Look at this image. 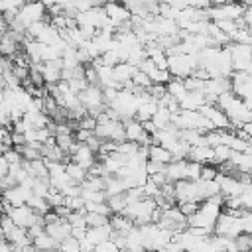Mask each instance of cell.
Returning a JSON list of instances; mask_svg holds the SVG:
<instances>
[{
  "label": "cell",
  "instance_id": "obj_24",
  "mask_svg": "<svg viewBox=\"0 0 252 252\" xmlns=\"http://www.w3.org/2000/svg\"><path fill=\"white\" fill-rule=\"evenodd\" d=\"M230 154H232V150L226 148V146H222V144L217 146V148H213V163H224V161H228Z\"/></svg>",
  "mask_w": 252,
  "mask_h": 252
},
{
  "label": "cell",
  "instance_id": "obj_32",
  "mask_svg": "<svg viewBox=\"0 0 252 252\" xmlns=\"http://www.w3.org/2000/svg\"><path fill=\"white\" fill-rule=\"evenodd\" d=\"M199 209V203H177V211L187 219V217H191L195 211Z\"/></svg>",
  "mask_w": 252,
  "mask_h": 252
},
{
  "label": "cell",
  "instance_id": "obj_11",
  "mask_svg": "<svg viewBox=\"0 0 252 252\" xmlns=\"http://www.w3.org/2000/svg\"><path fill=\"white\" fill-rule=\"evenodd\" d=\"M205 104V96L201 91L197 93H187L181 100H179V110H199Z\"/></svg>",
  "mask_w": 252,
  "mask_h": 252
},
{
  "label": "cell",
  "instance_id": "obj_18",
  "mask_svg": "<svg viewBox=\"0 0 252 252\" xmlns=\"http://www.w3.org/2000/svg\"><path fill=\"white\" fill-rule=\"evenodd\" d=\"M156 24H158V37L161 35H177V24L173 20H165V18H159L156 16Z\"/></svg>",
  "mask_w": 252,
  "mask_h": 252
},
{
  "label": "cell",
  "instance_id": "obj_17",
  "mask_svg": "<svg viewBox=\"0 0 252 252\" xmlns=\"http://www.w3.org/2000/svg\"><path fill=\"white\" fill-rule=\"evenodd\" d=\"M65 173H67V177L71 179V183H75V185H81V183L87 179V171H85L83 167H79L77 163H73V161L65 163Z\"/></svg>",
  "mask_w": 252,
  "mask_h": 252
},
{
  "label": "cell",
  "instance_id": "obj_12",
  "mask_svg": "<svg viewBox=\"0 0 252 252\" xmlns=\"http://www.w3.org/2000/svg\"><path fill=\"white\" fill-rule=\"evenodd\" d=\"M108 224H110V228H112L114 232H118V234H128V232L134 228V222H132L130 219H126L124 215H112V217L108 219Z\"/></svg>",
  "mask_w": 252,
  "mask_h": 252
},
{
  "label": "cell",
  "instance_id": "obj_7",
  "mask_svg": "<svg viewBox=\"0 0 252 252\" xmlns=\"http://www.w3.org/2000/svg\"><path fill=\"white\" fill-rule=\"evenodd\" d=\"M69 158H71L69 161L77 163V165H79V167H83L85 171H87V169L96 161V156H94V154H93L85 144H79V148L75 150V154H73V156H69Z\"/></svg>",
  "mask_w": 252,
  "mask_h": 252
},
{
  "label": "cell",
  "instance_id": "obj_10",
  "mask_svg": "<svg viewBox=\"0 0 252 252\" xmlns=\"http://www.w3.org/2000/svg\"><path fill=\"white\" fill-rule=\"evenodd\" d=\"M136 71H138V69H136V67H132V65H128L126 61H122V63H118V65H114V67H112L114 81H116L120 87H122V85H126V83H130ZM120 91H122V89H120Z\"/></svg>",
  "mask_w": 252,
  "mask_h": 252
},
{
  "label": "cell",
  "instance_id": "obj_2",
  "mask_svg": "<svg viewBox=\"0 0 252 252\" xmlns=\"http://www.w3.org/2000/svg\"><path fill=\"white\" fill-rule=\"evenodd\" d=\"M14 20L26 30V28L32 26V24H35V22H43V20H45V8H43V4H39V2L24 4V6L18 10V14H16Z\"/></svg>",
  "mask_w": 252,
  "mask_h": 252
},
{
  "label": "cell",
  "instance_id": "obj_5",
  "mask_svg": "<svg viewBox=\"0 0 252 252\" xmlns=\"http://www.w3.org/2000/svg\"><path fill=\"white\" fill-rule=\"evenodd\" d=\"M102 10H104L106 18L110 20V24H112L114 28H118L120 24L130 22V14L124 10L122 4H114V2H110V4H102Z\"/></svg>",
  "mask_w": 252,
  "mask_h": 252
},
{
  "label": "cell",
  "instance_id": "obj_16",
  "mask_svg": "<svg viewBox=\"0 0 252 252\" xmlns=\"http://www.w3.org/2000/svg\"><path fill=\"white\" fill-rule=\"evenodd\" d=\"M32 244L39 250V252H57V242L51 238V236H47L45 232H41L39 236H35L33 240H32Z\"/></svg>",
  "mask_w": 252,
  "mask_h": 252
},
{
  "label": "cell",
  "instance_id": "obj_28",
  "mask_svg": "<svg viewBox=\"0 0 252 252\" xmlns=\"http://www.w3.org/2000/svg\"><path fill=\"white\" fill-rule=\"evenodd\" d=\"M45 201H47V205L51 207V211H53V209H59V207H65V197H63L59 191H55V189H49Z\"/></svg>",
  "mask_w": 252,
  "mask_h": 252
},
{
  "label": "cell",
  "instance_id": "obj_31",
  "mask_svg": "<svg viewBox=\"0 0 252 252\" xmlns=\"http://www.w3.org/2000/svg\"><path fill=\"white\" fill-rule=\"evenodd\" d=\"M238 201H240V207H242L244 211H250V207H252V191H250V187H246V189L238 195Z\"/></svg>",
  "mask_w": 252,
  "mask_h": 252
},
{
  "label": "cell",
  "instance_id": "obj_14",
  "mask_svg": "<svg viewBox=\"0 0 252 252\" xmlns=\"http://www.w3.org/2000/svg\"><path fill=\"white\" fill-rule=\"evenodd\" d=\"M156 110H158V102H154V100H148V102H142V104H138V110H136V116H134V120L136 122H148V120H152V116L156 114Z\"/></svg>",
  "mask_w": 252,
  "mask_h": 252
},
{
  "label": "cell",
  "instance_id": "obj_8",
  "mask_svg": "<svg viewBox=\"0 0 252 252\" xmlns=\"http://www.w3.org/2000/svg\"><path fill=\"white\" fill-rule=\"evenodd\" d=\"M187 159H189V161H195V163H199V165L213 163V148H209V146H195V148H189Z\"/></svg>",
  "mask_w": 252,
  "mask_h": 252
},
{
  "label": "cell",
  "instance_id": "obj_36",
  "mask_svg": "<svg viewBox=\"0 0 252 252\" xmlns=\"http://www.w3.org/2000/svg\"><path fill=\"white\" fill-rule=\"evenodd\" d=\"M2 211H4V201H2V197H0V215H2Z\"/></svg>",
  "mask_w": 252,
  "mask_h": 252
},
{
  "label": "cell",
  "instance_id": "obj_9",
  "mask_svg": "<svg viewBox=\"0 0 252 252\" xmlns=\"http://www.w3.org/2000/svg\"><path fill=\"white\" fill-rule=\"evenodd\" d=\"M110 232H112L110 224H104V226H98V228H87L85 240H87L91 246H98V244H102L104 240L110 238Z\"/></svg>",
  "mask_w": 252,
  "mask_h": 252
},
{
  "label": "cell",
  "instance_id": "obj_1",
  "mask_svg": "<svg viewBox=\"0 0 252 252\" xmlns=\"http://www.w3.org/2000/svg\"><path fill=\"white\" fill-rule=\"evenodd\" d=\"M197 69V59L193 55H175V57H167V71L171 75V79H187L193 75V71Z\"/></svg>",
  "mask_w": 252,
  "mask_h": 252
},
{
  "label": "cell",
  "instance_id": "obj_6",
  "mask_svg": "<svg viewBox=\"0 0 252 252\" xmlns=\"http://www.w3.org/2000/svg\"><path fill=\"white\" fill-rule=\"evenodd\" d=\"M43 232H45L47 236H51V238L59 244V242H63L67 236H71V226L67 224V220H65V219H59L57 222L45 224V226H43Z\"/></svg>",
  "mask_w": 252,
  "mask_h": 252
},
{
  "label": "cell",
  "instance_id": "obj_20",
  "mask_svg": "<svg viewBox=\"0 0 252 252\" xmlns=\"http://www.w3.org/2000/svg\"><path fill=\"white\" fill-rule=\"evenodd\" d=\"M165 93H167L169 96H173L177 102L187 94V91H185V87H183V81H181V79H171V81L165 85Z\"/></svg>",
  "mask_w": 252,
  "mask_h": 252
},
{
  "label": "cell",
  "instance_id": "obj_34",
  "mask_svg": "<svg viewBox=\"0 0 252 252\" xmlns=\"http://www.w3.org/2000/svg\"><path fill=\"white\" fill-rule=\"evenodd\" d=\"M94 126H96V120H94V118H91V116H85V118H81V120H79L77 130H87V132H93V130H94Z\"/></svg>",
  "mask_w": 252,
  "mask_h": 252
},
{
  "label": "cell",
  "instance_id": "obj_25",
  "mask_svg": "<svg viewBox=\"0 0 252 252\" xmlns=\"http://www.w3.org/2000/svg\"><path fill=\"white\" fill-rule=\"evenodd\" d=\"M201 167H203V165L185 159V179H187V181H197V179L201 177Z\"/></svg>",
  "mask_w": 252,
  "mask_h": 252
},
{
  "label": "cell",
  "instance_id": "obj_35",
  "mask_svg": "<svg viewBox=\"0 0 252 252\" xmlns=\"http://www.w3.org/2000/svg\"><path fill=\"white\" fill-rule=\"evenodd\" d=\"M144 167H146V173H148V175H156V173H161V171L165 169V165H161V163H158V161H152V159H148Z\"/></svg>",
  "mask_w": 252,
  "mask_h": 252
},
{
  "label": "cell",
  "instance_id": "obj_33",
  "mask_svg": "<svg viewBox=\"0 0 252 252\" xmlns=\"http://www.w3.org/2000/svg\"><path fill=\"white\" fill-rule=\"evenodd\" d=\"M217 175H219V171H217L213 165H203V167H201V177H199V179H203V181H215Z\"/></svg>",
  "mask_w": 252,
  "mask_h": 252
},
{
  "label": "cell",
  "instance_id": "obj_27",
  "mask_svg": "<svg viewBox=\"0 0 252 252\" xmlns=\"http://www.w3.org/2000/svg\"><path fill=\"white\" fill-rule=\"evenodd\" d=\"M47 193H49V183H47V179H33L32 195L45 199V197H47Z\"/></svg>",
  "mask_w": 252,
  "mask_h": 252
},
{
  "label": "cell",
  "instance_id": "obj_23",
  "mask_svg": "<svg viewBox=\"0 0 252 252\" xmlns=\"http://www.w3.org/2000/svg\"><path fill=\"white\" fill-rule=\"evenodd\" d=\"M217 28H219V32H222L224 35H232L236 30H240L238 28V24H236V20H219V22H213Z\"/></svg>",
  "mask_w": 252,
  "mask_h": 252
},
{
  "label": "cell",
  "instance_id": "obj_30",
  "mask_svg": "<svg viewBox=\"0 0 252 252\" xmlns=\"http://www.w3.org/2000/svg\"><path fill=\"white\" fill-rule=\"evenodd\" d=\"M57 252H81L79 240H75L73 236H67L63 242H59V246H57Z\"/></svg>",
  "mask_w": 252,
  "mask_h": 252
},
{
  "label": "cell",
  "instance_id": "obj_26",
  "mask_svg": "<svg viewBox=\"0 0 252 252\" xmlns=\"http://www.w3.org/2000/svg\"><path fill=\"white\" fill-rule=\"evenodd\" d=\"M81 199L85 203H106V193L104 191H83L81 189Z\"/></svg>",
  "mask_w": 252,
  "mask_h": 252
},
{
  "label": "cell",
  "instance_id": "obj_4",
  "mask_svg": "<svg viewBox=\"0 0 252 252\" xmlns=\"http://www.w3.org/2000/svg\"><path fill=\"white\" fill-rule=\"evenodd\" d=\"M0 197H2V201H4L6 205H10V207H22V205H26L28 199L32 197V191L26 189V187H22V185H16V187H12V189L2 191Z\"/></svg>",
  "mask_w": 252,
  "mask_h": 252
},
{
  "label": "cell",
  "instance_id": "obj_21",
  "mask_svg": "<svg viewBox=\"0 0 252 252\" xmlns=\"http://www.w3.org/2000/svg\"><path fill=\"white\" fill-rule=\"evenodd\" d=\"M108 219H110V217H104V215L85 213V226H87V228H98V226L108 224Z\"/></svg>",
  "mask_w": 252,
  "mask_h": 252
},
{
  "label": "cell",
  "instance_id": "obj_15",
  "mask_svg": "<svg viewBox=\"0 0 252 252\" xmlns=\"http://www.w3.org/2000/svg\"><path fill=\"white\" fill-rule=\"evenodd\" d=\"M148 159L158 161L161 165H167L171 161V154L167 150H163L161 146H158V144H150L148 146Z\"/></svg>",
  "mask_w": 252,
  "mask_h": 252
},
{
  "label": "cell",
  "instance_id": "obj_3",
  "mask_svg": "<svg viewBox=\"0 0 252 252\" xmlns=\"http://www.w3.org/2000/svg\"><path fill=\"white\" fill-rule=\"evenodd\" d=\"M199 112L211 122V126L215 128V130H230V122H228V118L224 116V112L222 110H219L217 106H209V104H203L201 108H199Z\"/></svg>",
  "mask_w": 252,
  "mask_h": 252
},
{
  "label": "cell",
  "instance_id": "obj_19",
  "mask_svg": "<svg viewBox=\"0 0 252 252\" xmlns=\"http://www.w3.org/2000/svg\"><path fill=\"white\" fill-rule=\"evenodd\" d=\"M152 124L156 126V130H165V128L171 124V114H169L163 106H158L156 114L152 116Z\"/></svg>",
  "mask_w": 252,
  "mask_h": 252
},
{
  "label": "cell",
  "instance_id": "obj_29",
  "mask_svg": "<svg viewBox=\"0 0 252 252\" xmlns=\"http://www.w3.org/2000/svg\"><path fill=\"white\" fill-rule=\"evenodd\" d=\"M234 244H236V250L238 252H250L252 250V236L250 234H238L234 238Z\"/></svg>",
  "mask_w": 252,
  "mask_h": 252
},
{
  "label": "cell",
  "instance_id": "obj_22",
  "mask_svg": "<svg viewBox=\"0 0 252 252\" xmlns=\"http://www.w3.org/2000/svg\"><path fill=\"white\" fill-rule=\"evenodd\" d=\"M106 205H108V209H110V213H112V215H120V213L124 211V207H126V199H124V193H122V195H114V197H108V199H106Z\"/></svg>",
  "mask_w": 252,
  "mask_h": 252
},
{
  "label": "cell",
  "instance_id": "obj_13",
  "mask_svg": "<svg viewBox=\"0 0 252 252\" xmlns=\"http://www.w3.org/2000/svg\"><path fill=\"white\" fill-rule=\"evenodd\" d=\"M16 53H18V41L6 32V33L0 37V57L12 59Z\"/></svg>",
  "mask_w": 252,
  "mask_h": 252
}]
</instances>
